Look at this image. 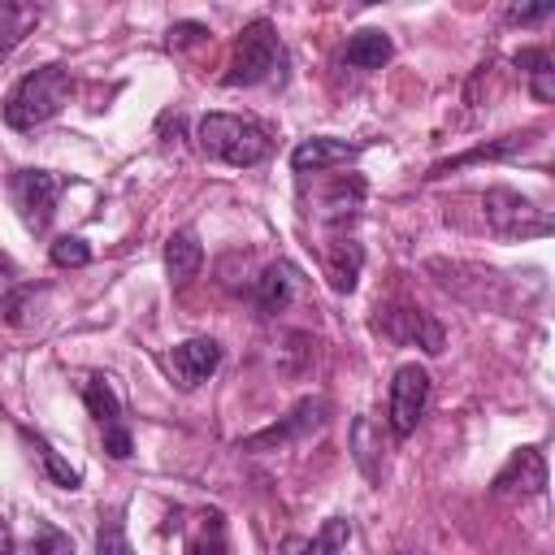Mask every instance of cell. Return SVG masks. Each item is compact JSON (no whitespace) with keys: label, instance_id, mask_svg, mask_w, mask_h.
Instances as JSON below:
<instances>
[{"label":"cell","instance_id":"1","mask_svg":"<svg viewBox=\"0 0 555 555\" xmlns=\"http://www.w3.org/2000/svg\"><path fill=\"white\" fill-rule=\"evenodd\" d=\"M69 91H74V82H69V74H65L61 65H39V69L22 74L17 87L9 91V100H4V121H9L13 130H35V126L52 121V117L69 104Z\"/></svg>","mask_w":555,"mask_h":555},{"label":"cell","instance_id":"2","mask_svg":"<svg viewBox=\"0 0 555 555\" xmlns=\"http://www.w3.org/2000/svg\"><path fill=\"white\" fill-rule=\"evenodd\" d=\"M199 147L212 156V160H225V165H260L269 152H273V139L269 130H260L256 121H243V117H230V113H208L195 130Z\"/></svg>","mask_w":555,"mask_h":555},{"label":"cell","instance_id":"3","mask_svg":"<svg viewBox=\"0 0 555 555\" xmlns=\"http://www.w3.org/2000/svg\"><path fill=\"white\" fill-rule=\"evenodd\" d=\"M282 61V43H278V30L269 17H256L238 30L234 39V52H230V65L221 74L225 87H256L264 82Z\"/></svg>","mask_w":555,"mask_h":555},{"label":"cell","instance_id":"4","mask_svg":"<svg viewBox=\"0 0 555 555\" xmlns=\"http://www.w3.org/2000/svg\"><path fill=\"white\" fill-rule=\"evenodd\" d=\"M481 208H486V221L494 234L503 238H529V234H551V217L542 208H533L525 195L507 191V186H490L481 195Z\"/></svg>","mask_w":555,"mask_h":555},{"label":"cell","instance_id":"5","mask_svg":"<svg viewBox=\"0 0 555 555\" xmlns=\"http://www.w3.org/2000/svg\"><path fill=\"white\" fill-rule=\"evenodd\" d=\"M9 191H13V204H17L22 221H26V230L43 234V230H48V221H52V212H56L61 178H56V173H48V169H17V173H13V182H9Z\"/></svg>","mask_w":555,"mask_h":555},{"label":"cell","instance_id":"6","mask_svg":"<svg viewBox=\"0 0 555 555\" xmlns=\"http://www.w3.org/2000/svg\"><path fill=\"white\" fill-rule=\"evenodd\" d=\"M373 330H377V334H386L390 343H416V347H421V351H429V356H438V351H442V343H447L442 325H438L425 308H408V304L377 308Z\"/></svg>","mask_w":555,"mask_h":555},{"label":"cell","instance_id":"7","mask_svg":"<svg viewBox=\"0 0 555 555\" xmlns=\"http://www.w3.org/2000/svg\"><path fill=\"white\" fill-rule=\"evenodd\" d=\"M429 403V373L421 364H399L390 377V429L395 438H408Z\"/></svg>","mask_w":555,"mask_h":555},{"label":"cell","instance_id":"8","mask_svg":"<svg viewBox=\"0 0 555 555\" xmlns=\"http://www.w3.org/2000/svg\"><path fill=\"white\" fill-rule=\"evenodd\" d=\"M325 416H330V403H325V399H299L278 425H269V429L243 438V447H247V451H273V447H282V442H295V438L321 429Z\"/></svg>","mask_w":555,"mask_h":555},{"label":"cell","instance_id":"9","mask_svg":"<svg viewBox=\"0 0 555 555\" xmlns=\"http://www.w3.org/2000/svg\"><path fill=\"white\" fill-rule=\"evenodd\" d=\"M169 373H173V382L182 386V390H195L199 382H208V373L221 364V347L212 343V338H186V343H178L173 351H169Z\"/></svg>","mask_w":555,"mask_h":555},{"label":"cell","instance_id":"10","mask_svg":"<svg viewBox=\"0 0 555 555\" xmlns=\"http://www.w3.org/2000/svg\"><path fill=\"white\" fill-rule=\"evenodd\" d=\"M356 156H360V143L317 134V139H304V143L291 152V165H295V173H321V169L347 165V160H356Z\"/></svg>","mask_w":555,"mask_h":555},{"label":"cell","instance_id":"11","mask_svg":"<svg viewBox=\"0 0 555 555\" xmlns=\"http://www.w3.org/2000/svg\"><path fill=\"white\" fill-rule=\"evenodd\" d=\"M494 490H499V494H503V490L542 494V490H546V460H542V451H538V447H520V451L503 464V473L494 477Z\"/></svg>","mask_w":555,"mask_h":555},{"label":"cell","instance_id":"12","mask_svg":"<svg viewBox=\"0 0 555 555\" xmlns=\"http://www.w3.org/2000/svg\"><path fill=\"white\" fill-rule=\"evenodd\" d=\"M360 264H364V247L356 238H330L325 243V273H330V286L338 295H351L356 291Z\"/></svg>","mask_w":555,"mask_h":555},{"label":"cell","instance_id":"13","mask_svg":"<svg viewBox=\"0 0 555 555\" xmlns=\"http://www.w3.org/2000/svg\"><path fill=\"white\" fill-rule=\"evenodd\" d=\"M395 56V43H390V35L386 30H356L351 39H347V48H343V61L347 65H356V69H382L386 61Z\"/></svg>","mask_w":555,"mask_h":555},{"label":"cell","instance_id":"14","mask_svg":"<svg viewBox=\"0 0 555 555\" xmlns=\"http://www.w3.org/2000/svg\"><path fill=\"white\" fill-rule=\"evenodd\" d=\"M199 264H204V243L195 238V230L169 234V243H165V269H169V278L173 282H186V278L199 273Z\"/></svg>","mask_w":555,"mask_h":555},{"label":"cell","instance_id":"15","mask_svg":"<svg viewBox=\"0 0 555 555\" xmlns=\"http://www.w3.org/2000/svg\"><path fill=\"white\" fill-rule=\"evenodd\" d=\"M291 291H295V264L278 260L256 278V308L260 312H282L291 304Z\"/></svg>","mask_w":555,"mask_h":555},{"label":"cell","instance_id":"16","mask_svg":"<svg viewBox=\"0 0 555 555\" xmlns=\"http://www.w3.org/2000/svg\"><path fill=\"white\" fill-rule=\"evenodd\" d=\"M516 69L529 74V91L538 104H551L555 100V65H551V52L546 48H520L516 52Z\"/></svg>","mask_w":555,"mask_h":555},{"label":"cell","instance_id":"17","mask_svg":"<svg viewBox=\"0 0 555 555\" xmlns=\"http://www.w3.org/2000/svg\"><path fill=\"white\" fill-rule=\"evenodd\" d=\"M533 139H538V130H525V134H503L499 143H486V147H473V152H464V156H455V160L434 165V178H438V173H447V169L473 165V160H503V156H516V152H525Z\"/></svg>","mask_w":555,"mask_h":555},{"label":"cell","instance_id":"18","mask_svg":"<svg viewBox=\"0 0 555 555\" xmlns=\"http://www.w3.org/2000/svg\"><path fill=\"white\" fill-rule=\"evenodd\" d=\"M39 22L35 4H17V0H0V61L26 39V30Z\"/></svg>","mask_w":555,"mask_h":555},{"label":"cell","instance_id":"19","mask_svg":"<svg viewBox=\"0 0 555 555\" xmlns=\"http://www.w3.org/2000/svg\"><path fill=\"white\" fill-rule=\"evenodd\" d=\"M82 403H87L91 421H100V429L121 421V399H117V390L108 386V377H87V386H82Z\"/></svg>","mask_w":555,"mask_h":555},{"label":"cell","instance_id":"20","mask_svg":"<svg viewBox=\"0 0 555 555\" xmlns=\"http://www.w3.org/2000/svg\"><path fill=\"white\" fill-rule=\"evenodd\" d=\"M22 442H26L30 451H39V460H43V468H48V477H52L56 486H65V490H78V486H82V473H78V468H69V464L61 460V451H56L48 438H39V434L22 429Z\"/></svg>","mask_w":555,"mask_h":555},{"label":"cell","instance_id":"21","mask_svg":"<svg viewBox=\"0 0 555 555\" xmlns=\"http://www.w3.org/2000/svg\"><path fill=\"white\" fill-rule=\"evenodd\" d=\"M95 555H134V551H130V538H126V525H121V512H104V516H100Z\"/></svg>","mask_w":555,"mask_h":555},{"label":"cell","instance_id":"22","mask_svg":"<svg viewBox=\"0 0 555 555\" xmlns=\"http://www.w3.org/2000/svg\"><path fill=\"white\" fill-rule=\"evenodd\" d=\"M373 434H377V425H373L369 416H360V421L351 425V447H356V464L364 468V477H369V481H377V451H382V447H373Z\"/></svg>","mask_w":555,"mask_h":555},{"label":"cell","instance_id":"23","mask_svg":"<svg viewBox=\"0 0 555 555\" xmlns=\"http://www.w3.org/2000/svg\"><path fill=\"white\" fill-rule=\"evenodd\" d=\"M360 199H364V182L360 178H343V182H334L330 186V195H325V217H347V212H356L360 208Z\"/></svg>","mask_w":555,"mask_h":555},{"label":"cell","instance_id":"24","mask_svg":"<svg viewBox=\"0 0 555 555\" xmlns=\"http://www.w3.org/2000/svg\"><path fill=\"white\" fill-rule=\"evenodd\" d=\"M48 256H52L56 269H82V264L91 260V247H87V238H78V234H61V238L48 247Z\"/></svg>","mask_w":555,"mask_h":555},{"label":"cell","instance_id":"25","mask_svg":"<svg viewBox=\"0 0 555 555\" xmlns=\"http://www.w3.org/2000/svg\"><path fill=\"white\" fill-rule=\"evenodd\" d=\"M39 295H43L39 286H22V291L4 295V304H0L4 321H9V325H26V321H30V312H35V299H39Z\"/></svg>","mask_w":555,"mask_h":555},{"label":"cell","instance_id":"26","mask_svg":"<svg viewBox=\"0 0 555 555\" xmlns=\"http://www.w3.org/2000/svg\"><path fill=\"white\" fill-rule=\"evenodd\" d=\"M191 555H225V529H221V516L217 512L204 516V529L191 542Z\"/></svg>","mask_w":555,"mask_h":555},{"label":"cell","instance_id":"27","mask_svg":"<svg viewBox=\"0 0 555 555\" xmlns=\"http://www.w3.org/2000/svg\"><path fill=\"white\" fill-rule=\"evenodd\" d=\"M35 555H74V542H69V533H61L56 525L39 520V525H35Z\"/></svg>","mask_w":555,"mask_h":555},{"label":"cell","instance_id":"28","mask_svg":"<svg viewBox=\"0 0 555 555\" xmlns=\"http://www.w3.org/2000/svg\"><path fill=\"white\" fill-rule=\"evenodd\" d=\"M347 533H351V525L334 516V520H330V525H325V529H321V533L308 542V555H334V551L347 542Z\"/></svg>","mask_w":555,"mask_h":555},{"label":"cell","instance_id":"29","mask_svg":"<svg viewBox=\"0 0 555 555\" xmlns=\"http://www.w3.org/2000/svg\"><path fill=\"white\" fill-rule=\"evenodd\" d=\"M104 451L113 455V460H130V451H134V442H130V429L117 421V425H104Z\"/></svg>","mask_w":555,"mask_h":555},{"label":"cell","instance_id":"30","mask_svg":"<svg viewBox=\"0 0 555 555\" xmlns=\"http://www.w3.org/2000/svg\"><path fill=\"white\" fill-rule=\"evenodd\" d=\"M204 35H208V26H199V22H178V26H169V48L195 43V39H204Z\"/></svg>","mask_w":555,"mask_h":555},{"label":"cell","instance_id":"31","mask_svg":"<svg viewBox=\"0 0 555 555\" xmlns=\"http://www.w3.org/2000/svg\"><path fill=\"white\" fill-rule=\"evenodd\" d=\"M555 13V4H533V9H512V22H542V17H551Z\"/></svg>","mask_w":555,"mask_h":555},{"label":"cell","instance_id":"32","mask_svg":"<svg viewBox=\"0 0 555 555\" xmlns=\"http://www.w3.org/2000/svg\"><path fill=\"white\" fill-rule=\"evenodd\" d=\"M0 555H17V551H13V533H9V525H4V516H0Z\"/></svg>","mask_w":555,"mask_h":555}]
</instances>
